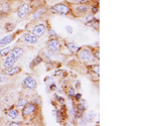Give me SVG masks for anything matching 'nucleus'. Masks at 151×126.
I'll return each instance as SVG.
<instances>
[{
    "mask_svg": "<svg viewBox=\"0 0 151 126\" xmlns=\"http://www.w3.org/2000/svg\"><path fill=\"white\" fill-rule=\"evenodd\" d=\"M67 47L70 50V52H73V53H78L80 48H81L79 47V45H75V42H68L67 43Z\"/></svg>",
    "mask_w": 151,
    "mask_h": 126,
    "instance_id": "obj_14",
    "label": "nucleus"
},
{
    "mask_svg": "<svg viewBox=\"0 0 151 126\" xmlns=\"http://www.w3.org/2000/svg\"><path fill=\"white\" fill-rule=\"evenodd\" d=\"M14 24L13 23H6L5 24V30H6V31H11L12 30H14Z\"/></svg>",
    "mask_w": 151,
    "mask_h": 126,
    "instance_id": "obj_19",
    "label": "nucleus"
},
{
    "mask_svg": "<svg viewBox=\"0 0 151 126\" xmlns=\"http://www.w3.org/2000/svg\"><path fill=\"white\" fill-rule=\"evenodd\" d=\"M21 40H23L24 42L26 43H30V45H35L37 42L38 38L36 37L35 35H33L32 33H29V32H25L21 35Z\"/></svg>",
    "mask_w": 151,
    "mask_h": 126,
    "instance_id": "obj_9",
    "label": "nucleus"
},
{
    "mask_svg": "<svg viewBox=\"0 0 151 126\" xmlns=\"http://www.w3.org/2000/svg\"><path fill=\"white\" fill-rule=\"evenodd\" d=\"M65 30H67V31L69 33H72L73 32V28H72V26H70V25H67L65 26Z\"/></svg>",
    "mask_w": 151,
    "mask_h": 126,
    "instance_id": "obj_25",
    "label": "nucleus"
},
{
    "mask_svg": "<svg viewBox=\"0 0 151 126\" xmlns=\"http://www.w3.org/2000/svg\"><path fill=\"white\" fill-rule=\"evenodd\" d=\"M48 33H50V36L52 38H58V33L55 32V30H52V28H50V30H48Z\"/></svg>",
    "mask_w": 151,
    "mask_h": 126,
    "instance_id": "obj_21",
    "label": "nucleus"
},
{
    "mask_svg": "<svg viewBox=\"0 0 151 126\" xmlns=\"http://www.w3.org/2000/svg\"><path fill=\"white\" fill-rule=\"evenodd\" d=\"M90 70H91V72L94 73L96 76H99L100 70H99V66H98V65H93V66H90Z\"/></svg>",
    "mask_w": 151,
    "mask_h": 126,
    "instance_id": "obj_17",
    "label": "nucleus"
},
{
    "mask_svg": "<svg viewBox=\"0 0 151 126\" xmlns=\"http://www.w3.org/2000/svg\"><path fill=\"white\" fill-rule=\"evenodd\" d=\"M52 10L57 14H60V15H68V14L70 13V8L69 5L64 3H58L55 4V6L52 7Z\"/></svg>",
    "mask_w": 151,
    "mask_h": 126,
    "instance_id": "obj_3",
    "label": "nucleus"
},
{
    "mask_svg": "<svg viewBox=\"0 0 151 126\" xmlns=\"http://www.w3.org/2000/svg\"><path fill=\"white\" fill-rule=\"evenodd\" d=\"M74 98L76 99V100H81V94H79V93H76V95H75V97Z\"/></svg>",
    "mask_w": 151,
    "mask_h": 126,
    "instance_id": "obj_26",
    "label": "nucleus"
},
{
    "mask_svg": "<svg viewBox=\"0 0 151 126\" xmlns=\"http://www.w3.org/2000/svg\"><path fill=\"white\" fill-rule=\"evenodd\" d=\"M37 106L35 103H27L22 108V116L24 118H28L30 116H33L36 112Z\"/></svg>",
    "mask_w": 151,
    "mask_h": 126,
    "instance_id": "obj_4",
    "label": "nucleus"
},
{
    "mask_svg": "<svg viewBox=\"0 0 151 126\" xmlns=\"http://www.w3.org/2000/svg\"><path fill=\"white\" fill-rule=\"evenodd\" d=\"M30 12V6L27 2H23L22 4H20V6L17 9V17L20 19H24Z\"/></svg>",
    "mask_w": 151,
    "mask_h": 126,
    "instance_id": "obj_5",
    "label": "nucleus"
},
{
    "mask_svg": "<svg viewBox=\"0 0 151 126\" xmlns=\"http://www.w3.org/2000/svg\"><path fill=\"white\" fill-rule=\"evenodd\" d=\"M21 72V68L20 67H9V68H6L4 69V74L7 75V76H15L17 75L18 73Z\"/></svg>",
    "mask_w": 151,
    "mask_h": 126,
    "instance_id": "obj_11",
    "label": "nucleus"
},
{
    "mask_svg": "<svg viewBox=\"0 0 151 126\" xmlns=\"http://www.w3.org/2000/svg\"><path fill=\"white\" fill-rule=\"evenodd\" d=\"M11 50L10 48H2L1 50H0V55L1 57H5L9 54V52Z\"/></svg>",
    "mask_w": 151,
    "mask_h": 126,
    "instance_id": "obj_18",
    "label": "nucleus"
},
{
    "mask_svg": "<svg viewBox=\"0 0 151 126\" xmlns=\"http://www.w3.org/2000/svg\"><path fill=\"white\" fill-rule=\"evenodd\" d=\"M47 48L50 50V52L52 53H57L60 50V42L58 38H50L47 43Z\"/></svg>",
    "mask_w": 151,
    "mask_h": 126,
    "instance_id": "obj_6",
    "label": "nucleus"
},
{
    "mask_svg": "<svg viewBox=\"0 0 151 126\" xmlns=\"http://www.w3.org/2000/svg\"><path fill=\"white\" fill-rule=\"evenodd\" d=\"M27 103H28L27 99H25V98H20V99H18L17 107H19V108H23L24 106H25Z\"/></svg>",
    "mask_w": 151,
    "mask_h": 126,
    "instance_id": "obj_16",
    "label": "nucleus"
},
{
    "mask_svg": "<svg viewBox=\"0 0 151 126\" xmlns=\"http://www.w3.org/2000/svg\"><path fill=\"white\" fill-rule=\"evenodd\" d=\"M43 13H45V11H42V10L37 11L35 14H33V18H35H35H38V17H40V16L41 15V14H43Z\"/></svg>",
    "mask_w": 151,
    "mask_h": 126,
    "instance_id": "obj_23",
    "label": "nucleus"
},
{
    "mask_svg": "<svg viewBox=\"0 0 151 126\" xmlns=\"http://www.w3.org/2000/svg\"><path fill=\"white\" fill-rule=\"evenodd\" d=\"M97 11H98V7H97V6L92 7V12H93V13H96Z\"/></svg>",
    "mask_w": 151,
    "mask_h": 126,
    "instance_id": "obj_27",
    "label": "nucleus"
},
{
    "mask_svg": "<svg viewBox=\"0 0 151 126\" xmlns=\"http://www.w3.org/2000/svg\"><path fill=\"white\" fill-rule=\"evenodd\" d=\"M22 85L24 88L29 89V90H33V89L36 88V80L32 78L31 76H27L26 78H24Z\"/></svg>",
    "mask_w": 151,
    "mask_h": 126,
    "instance_id": "obj_8",
    "label": "nucleus"
},
{
    "mask_svg": "<svg viewBox=\"0 0 151 126\" xmlns=\"http://www.w3.org/2000/svg\"><path fill=\"white\" fill-rule=\"evenodd\" d=\"M79 58L81 59L83 62L90 63V64H93L94 60H96L94 57L93 50H90L88 48H80L79 52L77 53Z\"/></svg>",
    "mask_w": 151,
    "mask_h": 126,
    "instance_id": "obj_2",
    "label": "nucleus"
},
{
    "mask_svg": "<svg viewBox=\"0 0 151 126\" xmlns=\"http://www.w3.org/2000/svg\"><path fill=\"white\" fill-rule=\"evenodd\" d=\"M20 124H21L20 122H11V123H10V126H13V125L18 126V125H20Z\"/></svg>",
    "mask_w": 151,
    "mask_h": 126,
    "instance_id": "obj_28",
    "label": "nucleus"
},
{
    "mask_svg": "<svg viewBox=\"0 0 151 126\" xmlns=\"http://www.w3.org/2000/svg\"><path fill=\"white\" fill-rule=\"evenodd\" d=\"M14 38H15V35H13V33L4 36L3 38L0 40V48H3V47H5V45H9V43H11L14 40Z\"/></svg>",
    "mask_w": 151,
    "mask_h": 126,
    "instance_id": "obj_12",
    "label": "nucleus"
},
{
    "mask_svg": "<svg viewBox=\"0 0 151 126\" xmlns=\"http://www.w3.org/2000/svg\"><path fill=\"white\" fill-rule=\"evenodd\" d=\"M90 7L86 5V4H79L78 6L75 7V10L74 12L77 15H84V14H86L88 11H89Z\"/></svg>",
    "mask_w": 151,
    "mask_h": 126,
    "instance_id": "obj_10",
    "label": "nucleus"
},
{
    "mask_svg": "<svg viewBox=\"0 0 151 126\" xmlns=\"http://www.w3.org/2000/svg\"><path fill=\"white\" fill-rule=\"evenodd\" d=\"M68 95H69V97H70V98H74L76 95V90L74 88H70L69 91H68Z\"/></svg>",
    "mask_w": 151,
    "mask_h": 126,
    "instance_id": "obj_20",
    "label": "nucleus"
},
{
    "mask_svg": "<svg viewBox=\"0 0 151 126\" xmlns=\"http://www.w3.org/2000/svg\"><path fill=\"white\" fill-rule=\"evenodd\" d=\"M77 4H87L89 0H75Z\"/></svg>",
    "mask_w": 151,
    "mask_h": 126,
    "instance_id": "obj_24",
    "label": "nucleus"
},
{
    "mask_svg": "<svg viewBox=\"0 0 151 126\" xmlns=\"http://www.w3.org/2000/svg\"><path fill=\"white\" fill-rule=\"evenodd\" d=\"M45 31H47V26H45V24L40 23V24H36L35 27H33L32 35H35L36 37L38 38V37H41V36L45 35Z\"/></svg>",
    "mask_w": 151,
    "mask_h": 126,
    "instance_id": "obj_7",
    "label": "nucleus"
},
{
    "mask_svg": "<svg viewBox=\"0 0 151 126\" xmlns=\"http://www.w3.org/2000/svg\"><path fill=\"white\" fill-rule=\"evenodd\" d=\"M7 116H8V117L12 120L16 119V118L18 117V111L16 110V109H13V108L9 109L8 112H7Z\"/></svg>",
    "mask_w": 151,
    "mask_h": 126,
    "instance_id": "obj_13",
    "label": "nucleus"
},
{
    "mask_svg": "<svg viewBox=\"0 0 151 126\" xmlns=\"http://www.w3.org/2000/svg\"><path fill=\"white\" fill-rule=\"evenodd\" d=\"M7 81V75L5 74H0V84L5 83Z\"/></svg>",
    "mask_w": 151,
    "mask_h": 126,
    "instance_id": "obj_22",
    "label": "nucleus"
},
{
    "mask_svg": "<svg viewBox=\"0 0 151 126\" xmlns=\"http://www.w3.org/2000/svg\"><path fill=\"white\" fill-rule=\"evenodd\" d=\"M41 62H42V58L38 55V57H36L35 59L33 60L32 62H31V64H30V68H31V69H33V68L36 67V66H37V65H40Z\"/></svg>",
    "mask_w": 151,
    "mask_h": 126,
    "instance_id": "obj_15",
    "label": "nucleus"
},
{
    "mask_svg": "<svg viewBox=\"0 0 151 126\" xmlns=\"http://www.w3.org/2000/svg\"><path fill=\"white\" fill-rule=\"evenodd\" d=\"M23 48H11V50L9 52V54L5 55V59L2 60V67L4 69L6 68H9V67H12L15 65V63L22 57L23 55Z\"/></svg>",
    "mask_w": 151,
    "mask_h": 126,
    "instance_id": "obj_1",
    "label": "nucleus"
}]
</instances>
